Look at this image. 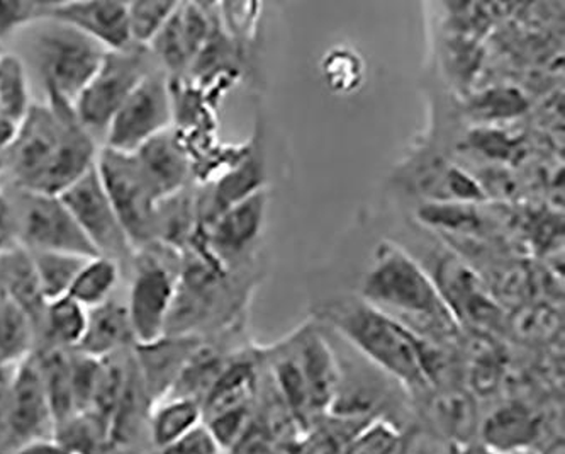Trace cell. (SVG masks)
<instances>
[{
	"label": "cell",
	"mask_w": 565,
	"mask_h": 454,
	"mask_svg": "<svg viewBox=\"0 0 565 454\" xmlns=\"http://www.w3.org/2000/svg\"><path fill=\"white\" fill-rule=\"evenodd\" d=\"M359 296L416 337L435 342H460L462 327L428 271L408 249L396 242L384 241L374 249Z\"/></svg>",
	"instance_id": "obj_1"
},
{
	"label": "cell",
	"mask_w": 565,
	"mask_h": 454,
	"mask_svg": "<svg viewBox=\"0 0 565 454\" xmlns=\"http://www.w3.org/2000/svg\"><path fill=\"white\" fill-rule=\"evenodd\" d=\"M315 320L360 358L397 381L409 397L428 388L419 359L418 337L360 296H337L320 303Z\"/></svg>",
	"instance_id": "obj_2"
},
{
	"label": "cell",
	"mask_w": 565,
	"mask_h": 454,
	"mask_svg": "<svg viewBox=\"0 0 565 454\" xmlns=\"http://www.w3.org/2000/svg\"><path fill=\"white\" fill-rule=\"evenodd\" d=\"M182 254L153 244L135 252L131 286L126 302L135 344H148L166 336L167 320L175 298Z\"/></svg>",
	"instance_id": "obj_3"
},
{
	"label": "cell",
	"mask_w": 565,
	"mask_h": 454,
	"mask_svg": "<svg viewBox=\"0 0 565 454\" xmlns=\"http://www.w3.org/2000/svg\"><path fill=\"white\" fill-rule=\"evenodd\" d=\"M33 40L34 63L44 93L58 94L74 104L93 81L107 50L75 28L55 21H41Z\"/></svg>",
	"instance_id": "obj_4"
},
{
	"label": "cell",
	"mask_w": 565,
	"mask_h": 454,
	"mask_svg": "<svg viewBox=\"0 0 565 454\" xmlns=\"http://www.w3.org/2000/svg\"><path fill=\"white\" fill-rule=\"evenodd\" d=\"M96 169L132 251L157 244L158 198L135 156L103 147Z\"/></svg>",
	"instance_id": "obj_5"
},
{
	"label": "cell",
	"mask_w": 565,
	"mask_h": 454,
	"mask_svg": "<svg viewBox=\"0 0 565 454\" xmlns=\"http://www.w3.org/2000/svg\"><path fill=\"white\" fill-rule=\"evenodd\" d=\"M68 104L58 94L46 93V104H33L19 123L14 141L2 154L4 176L12 189L40 191L58 150L63 112Z\"/></svg>",
	"instance_id": "obj_6"
},
{
	"label": "cell",
	"mask_w": 565,
	"mask_h": 454,
	"mask_svg": "<svg viewBox=\"0 0 565 454\" xmlns=\"http://www.w3.org/2000/svg\"><path fill=\"white\" fill-rule=\"evenodd\" d=\"M150 50L129 46L107 52L99 71L75 99L74 109L88 134L106 135L107 126L138 84L157 68Z\"/></svg>",
	"instance_id": "obj_7"
},
{
	"label": "cell",
	"mask_w": 565,
	"mask_h": 454,
	"mask_svg": "<svg viewBox=\"0 0 565 454\" xmlns=\"http://www.w3.org/2000/svg\"><path fill=\"white\" fill-rule=\"evenodd\" d=\"M12 191L9 198L14 208L19 245L31 252L96 257L97 252L60 197L24 189Z\"/></svg>",
	"instance_id": "obj_8"
},
{
	"label": "cell",
	"mask_w": 565,
	"mask_h": 454,
	"mask_svg": "<svg viewBox=\"0 0 565 454\" xmlns=\"http://www.w3.org/2000/svg\"><path fill=\"white\" fill-rule=\"evenodd\" d=\"M173 126L170 78L157 67L129 94L104 135V147L135 154L141 145Z\"/></svg>",
	"instance_id": "obj_9"
},
{
	"label": "cell",
	"mask_w": 565,
	"mask_h": 454,
	"mask_svg": "<svg viewBox=\"0 0 565 454\" xmlns=\"http://www.w3.org/2000/svg\"><path fill=\"white\" fill-rule=\"evenodd\" d=\"M97 255L113 258L129 271L135 251L110 204L96 167L60 194Z\"/></svg>",
	"instance_id": "obj_10"
},
{
	"label": "cell",
	"mask_w": 565,
	"mask_h": 454,
	"mask_svg": "<svg viewBox=\"0 0 565 454\" xmlns=\"http://www.w3.org/2000/svg\"><path fill=\"white\" fill-rule=\"evenodd\" d=\"M267 208L268 191L262 189L224 210L204 232L195 236L194 242L206 249L224 270H252L264 232Z\"/></svg>",
	"instance_id": "obj_11"
},
{
	"label": "cell",
	"mask_w": 565,
	"mask_h": 454,
	"mask_svg": "<svg viewBox=\"0 0 565 454\" xmlns=\"http://www.w3.org/2000/svg\"><path fill=\"white\" fill-rule=\"evenodd\" d=\"M308 393L312 421L330 412L340 384V362L330 334L320 321H305L286 336Z\"/></svg>",
	"instance_id": "obj_12"
},
{
	"label": "cell",
	"mask_w": 565,
	"mask_h": 454,
	"mask_svg": "<svg viewBox=\"0 0 565 454\" xmlns=\"http://www.w3.org/2000/svg\"><path fill=\"white\" fill-rule=\"evenodd\" d=\"M216 21L213 4L179 2L166 27L148 46L158 67L169 78L188 77L192 63L210 40Z\"/></svg>",
	"instance_id": "obj_13"
},
{
	"label": "cell",
	"mask_w": 565,
	"mask_h": 454,
	"mask_svg": "<svg viewBox=\"0 0 565 454\" xmlns=\"http://www.w3.org/2000/svg\"><path fill=\"white\" fill-rule=\"evenodd\" d=\"M44 21L66 24L97 41L107 52L129 49L128 2L65 0L46 2Z\"/></svg>",
	"instance_id": "obj_14"
},
{
	"label": "cell",
	"mask_w": 565,
	"mask_h": 454,
	"mask_svg": "<svg viewBox=\"0 0 565 454\" xmlns=\"http://www.w3.org/2000/svg\"><path fill=\"white\" fill-rule=\"evenodd\" d=\"M52 410L33 352L15 365L8 454L31 441L53 437Z\"/></svg>",
	"instance_id": "obj_15"
},
{
	"label": "cell",
	"mask_w": 565,
	"mask_h": 454,
	"mask_svg": "<svg viewBox=\"0 0 565 454\" xmlns=\"http://www.w3.org/2000/svg\"><path fill=\"white\" fill-rule=\"evenodd\" d=\"M422 410L425 427L456 447H467L479 437V399L463 384L459 387L426 388L409 397Z\"/></svg>",
	"instance_id": "obj_16"
},
{
	"label": "cell",
	"mask_w": 565,
	"mask_h": 454,
	"mask_svg": "<svg viewBox=\"0 0 565 454\" xmlns=\"http://www.w3.org/2000/svg\"><path fill=\"white\" fill-rule=\"evenodd\" d=\"M132 156L158 201L172 197L194 181L191 156L177 129L157 135Z\"/></svg>",
	"instance_id": "obj_17"
},
{
	"label": "cell",
	"mask_w": 565,
	"mask_h": 454,
	"mask_svg": "<svg viewBox=\"0 0 565 454\" xmlns=\"http://www.w3.org/2000/svg\"><path fill=\"white\" fill-rule=\"evenodd\" d=\"M409 181L425 203L482 204L488 201L476 176L444 157L423 156L409 163Z\"/></svg>",
	"instance_id": "obj_18"
},
{
	"label": "cell",
	"mask_w": 565,
	"mask_h": 454,
	"mask_svg": "<svg viewBox=\"0 0 565 454\" xmlns=\"http://www.w3.org/2000/svg\"><path fill=\"white\" fill-rule=\"evenodd\" d=\"M202 337L163 336L148 344H135L132 358L151 402L167 399Z\"/></svg>",
	"instance_id": "obj_19"
},
{
	"label": "cell",
	"mask_w": 565,
	"mask_h": 454,
	"mask_svg": "<svg viewBox=\"0 0 565 454\" xmlns=\"http://www.w3.org/2000/svg\"><path fill=\"white\" fill-rule=\"evenodd\" d=\"M539 437V415L522 402L501 403L479 425V440L491 454L522 453Z\"/></svg>",
	"instance_id": "obj_20"
},
{
	"label": "cell",
	"mask_w": 565,
	"mask_h": 454,
	"mask_svg": "<svg viewBox=\"0 0 565 454\" xmlns=\"http://www.w3.org/2000/svg\"><path fill=\"white\" fill-rule=\"evenodd\" d=\"M135 348L131 321L126 303L107 299L87 314V327L75 351L104 359Z\"/></svg>",
	"instance_id": "obj_21"
},
{
	"label": "cell",
	"mask_w": 565,
	"mask_h": 454,
	"mask_svg": "<svg viewBox=\"0 0 565 454\" xmlns=\"http://www.w3.org/2000/svg\"><path fill=\"white\" fill-rule=\"evenodd\" d=\"M0 288L14 299L22 310L26 312L34 326L36 336L38 326L43 317L46 299L41 292L36 270L30 251L15 245L11 251L0 254Z\"/></svg>",
	"instance_id": "obj_22"
},
{
	"label": "cell",
	"mask_w": 565,
	"mask_h": 454,
	"mask_svg": "<svg viewBox=\"0 0 565 454\" xmlns=\"http://www.w3.org/2000/svg\"><path fill=\"white\" fill-rule=\"evenodd\" d=\"M201 232L198 211V186L191 184L172 197L158 201L157 244L182 252L191 247Z\"/></svg>",
	"instance_id": "obj_23"
},
{
	"label": "cell",
	"mask_w": 565,
	"mask_h": 454,
	"mask_svg": "<svg viewBox=\"0 0 565 454\" xmlns=\"http://www.w3.org/2000/svg\"><path fill=\"white\" fill-rule=\"evenodd\" d=\"M87 308L71 296L46 303L34 336V349H65L75 351L87 327Z\"/></svg>",
	"instance_id": "obj_24"
},
{
	"label": "cell",
	"mask_w": 565,
	"mask_h": 454,
	"mask_svg": "<svg viewBox=\"0 0 565 454\" xmlns=\"http://www.w3.org/2000/svg\"><path fill=\"white\" fill-rule=\"evenodd\" d=\"M33 356L40 368L41 381L52 410L53 425L56 429L77 415L74 393H72V351L56 348L36 349Z\"/></svg>",
	"instance_id": "obj_25"
},
{
	"label": "cell",
	"mask_w": 565,
	"mask_h": 454,
	"mask_svg": "<svg viewBox=\"0 0 565 454\" xmlns=\"http://www.w3.org/2000/svg\"><path fill=\"white\" fill-rule=\"evenodd\" d=\"M202 407L194 400L169 399L160 400L151 407L148 419V443L153 450L177 443L182 437L202 425Z\"/></svg>",
	"instance_id": "obj_26"
},
{
	"label": "cell",
	"mask_w": 565,
	"mask_h": 454,
	"mask_svg": "<svg viewBox=\"0 0 565 454\" xmlns=\"http://www.w3.org/2000/svg\"><path fill=\"white\" fill-rule=\"evenodd\" d=\"M562 318L557 308L548 303H522L514 314L507 315L504 332L525 346H547L557 339Z\"/></svg>",
	"instance_id": "obj_27"
},
{
	"label": "cell",
	"mask_w": 565,
	"mask_h": 454,
	"mask_svg": "<svg viewBox=\"0 0 565 454\" xmlns=\"http://www.w3.org/2000/svg\"><path fill=\"white\" fill-rule=\"evenodd\" d=\"M119 277H121V266L113 258L96 255L85 261L72 283L68 296L90 310L110 299L115 289L118 288Z\"/></svg>",
	"instance_id": "obj_28"
},
{
	"label": "cell",
	"mask_w": 565,
	"mask_h": 454,
	"mask_svg": "<svg viewBox=\"0 0 565 454\" xmlns=\"http://www.w3.org/2000/svg\"><path fill=\"white\" fill-rule=\"evenodd\" d=\"M34 326L26 312L0 288V365L19 362L33 352Z\"/></svg>",
	"instance_id": "obj_29"
},
{
	"label": "cell",
	"mask_w": 565,
	"mask_h": 454,
	"mask_svg": "<svg viewBox=\"0 0 565 454\" xmlns=\"http://www.w3.org/2000/svg\"><path fill=\"white\" fill-rule=\"evenodd\" d=\"M31 85L26 63L21 56L6 52L0 56V116L21 123L30 113Z\"/></svg>",
	"instance_id": "obj_30"
},
{
	"label": "cell",
	"mask_w": 565,
	"mask_h": 454,
	"mask_svg": "<svg viewBox=\"0 0 565 454\" xmlns=\"http://www.w3.org/2000/svg\"><path fill=\"white\" fill-rule=\"evenodd\" d=\"M41 292L46 303L68 296L72 283L90 257L63 252H31Z\"/></svg>",
	"instance_id": "obj_31"
},
{
	"label": "cell",
	"mask_w": 565,
	"mask_h": 454,
	"mask_svg": "<svg viewBox=\"0 0 565 454\" xmlns=\"http://www.w3.org/2000/svg\"><path fill=\"white\" fill-rule=\"evenodd\" d=\"M321 75L330 91L349 96L364 82L365 63L350 46H333L321 60Z\"/></svg>",
	"instance_id": "obj_32"
},
{
	"label": "cell",
	"mask_w": 565,
	"mask_h": 454,
	"mask_svg": "<svg viewBox=\"0 0 565 454\" xmlns=\"http://www.w3.org/2000/svg\"><path fill=\"white\" fill-rule=\"evenodd\" d=\"M179 2L169 0H140L128 2V27L131 45L148 49L162 31Z\"/></svg>",
	"instance_id": "obj_33"
},
{
	"label": "cell",
	"mask_w": 565,
	"mask_h": 454,
	"mask_svg": "<svg viewBox=\"0 0 565 454\" xmlns=\"http://www.w3.org/2000/svg\"><path fill=\"white\" fill-rule=\"evenodd\" d=\"M529 101L522 93L511 87H498V89H488L470 101L469 113L476 122L498 123L510 122L513 118H520L526 113Z\"/></svg>",
	"instance_id": "obj_34"
},
{
	"label": "cell",
	"mask_w": 565,
	"mask_h": 454,
	"mask_svg": "<svg viewBox=\"0 0 565 454\" xmlns=\"http://www.w3.org/2000/svg\"><path fill=\"white\" fill-rule=\"evenodd\" d=\"M403 434L394 422L375 419L356 432L345 454H399Z\"/></svg>",
	"instance_id": "obj_35"
},
{
	"label": "cell",
	"mask_w": 565,
	"mask_h": 454,
	"mask_svg": "<svg viewBox=\"0 0 565 454\" xmlns=\"http://www.w3.org/2000/svg\"><path fill=\"white\" fill-rule=\"evenodd\" d=\"M72 393H74L75 412L84 414L93 405L100 377V359L72 351Z\"/></svg>",
	"instance_id": "obj_36"
},
{
	"label": "cell",
	"mask_w": 565,
	"mask_h": 454,
	"mask_svg": "<svg viewBox=\"0 0 565 454\" xmlns=\"http://www.w3.org/2000/svg\"><path fill=\"white\" fill-rule=\"evenodd\" d=\"M46 2L36 0H0V43L14 36L22 28L44 21Z\"/></svg>",
	"instance_id": "obj_37"
},
{
	"label": "cell",
	"mask_w": 565,
	"mask_h": 454,
	"mask_svg": "<svg viewBox=\"0 0 565 454\" xmlns=\"http://www.w3.org/2000/svg\"><path fill=\"white\" fill-rule=\"evenodd\" d=\"M141 454H223L216 441L211 436L210 431L204 427V424L199 425L195 431H192L188 436L177 441V443L169 444L166 447H158V450L145 451Z\"/></svg>",
	"instance_id": "obj_38"
},
{
	"label": "cell",
	"mask_w": 565,
	"mask_h": 454,
	"mask_svg": "<svg viewBox=\"0 0 565 454\" xmlns=\"http://www.w3.org/2000/svg\"><path fill=\"white\" fill-rule=\"evenodd\" d=\"M457 447L441 440L426 427L413 429L412 434L403 436L399 454H456Z\"/></svg>",
	"instance_id": "obj_39"
},
{
	"label": "cell",
	"mask_w": 565,
	"mask_h": 454,
	"mask_svg": "<svg viewBox=\"0 0 565 454\" xmlns=\"http://www.w3.org/2000/svg\"><path fill=\"white\" fill-rule=\"evenodd\" d=\"M18 362L0 365V454H8L11 425L12 383Z\"/></svg>",
	"instance_id": "obj_40"
},
{
	"label": "cell",
	"mask_w": 565,
	"mask_h": 454,
	"mask_svg": "<svg viewBox=\"0 0 565 454\" xmlns=\"http://www.w3.org/2000/svg\"><path fill=\"white\" fill-rule=\"evenodd\" d=\"M15 245H19V241L14 208H12L11 198L2 192L0 194V254L11 251Z\"/></svg>",
	"instance_id": "obj_41"
},
{
	"label": "cell",
	"mask_w": 565,
	"mask_h": 454,
	"mask_svg": "<svg viewBox=\"0 0 565 454\" xmlns=\"http://www.w3.org/2000/svg\"><path fill=\"white\" fill-rule=\"evenodd\" d=\"M11 454H72L71 451L63 447L55 437H46V440L31 441V443L22 444Z\"/></svg>",
	"instance_id": "obj_42"
},
{
	"label": "cell",
	"mask_w": 565,
	"mask_h": 454,
	"mask_svg": "<svg viewBox=\"0 0 565 454\" xmlns=\"http://www.w3.org/2000/svg\"><path fill=\"white\" fill-rule=\"evenodd\" d=\"M18 123L0 116V154H4L11 147L15 134H18Z\"/></svg>",
	"instance_id": "obj_43"
},
{
	"label": "cell",
	"mask_w": 565,
	"mask_h": 454,
	"mask_svg": "<svg viewBox=\"0 0 565 454\" xmlns=\"http://www.w3.org/2000/svg\"><path fill=\"white\" fill-rule=\"evenodd\" d=\"M4 53H6L4 45H2V43H0V56L4 55Z\"/></svg>",
	"instance_id": "obj_44"
}]
</instances>
